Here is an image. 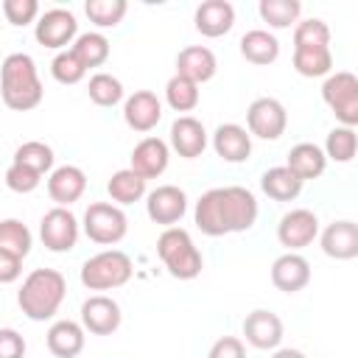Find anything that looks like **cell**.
I'll return each mask as SVG.
<instances>
[{
	"mask_svg": "<svg viewBox=\"0 0 358 358\" xmlns=\"http://www.w3.org/2000/svg\"><path fill=\"white\" fill-rule=\"evenodd\" d=\"M193 218H196V227L210 238L246 232L257 221V199L252 190L241 185L213 187L201 193V199L196 201Z\"/></svg>",
	"mask_w": 358,
	"mask_h": 358,
	"instance_id": "obj_1",
	"label": "cell"
},
{
	"mask_svg": "<svg viewBox=\"0 0 358 358\" xmlns=\"http://www.w3.org/2000/svg\"><path fill=\"white\" fill-rule=\"evenodd\" d=\"M0 95L3 103L14 112H31L42 103V81L36 62L28 53H8L0 64Z\"/></svg>",
	"mask_w": 358,
	"mask_h": 358,
	"instance_id": "obj_2",
	"label": "cell"
},
{
	"mask_svg": "<svg viewBox=\"0 0 358 358\" xmlns=\"http://www.w3.org/2000/svg\"><path fill=\"white\" fill-rule=\"evenodd\" d=\"M64 294H67V280L62 271L34 268L17 291V305L31 322H45L56 316V310L64 302Z\"/></svg>",
	"mask_w": 358,
	"mask_h": 358,
	"instance_id": "obj_3",
	"label": "cell"
},
{
	"mask_svg": "<svg viewBox=\"0 0 358 358\" xmlns=\"http://www.w3.org/2000/svg\"><path fill=\"white\" fill-rule=\"evenodd\" d=\"M157 255H159L162 266L168 268V274L176 280H196L204 268L201 252L196 249L190 232L182 227H168L157 238Z\"/></svg>",
	"mask_w": 358,
	"mask_h": 358,
	"instance_id": "obj_4",
	"label": "cell"
},
{
	"mask_svg": "<svg viewBox=\"0 0 358 358\" xmlns=\"http://www.w3.org/2000/svg\"><path fill=\"white\" fill-rule=\"evenodd\" d=\"M134 266L131 257L120 249H103L84 260L81 266V282L90 291H112L131 280Z\"/></svg>",
	"mask_w": 358,
	"mask_h": 358,
	"instance_id": "obj_5",
	"label": "cell"
},
{
	"mask_svg": "<svg viewBox=\"0 0 358 358\" xmlns=\"http://www.w3.org/2000/svg\"><path fill=\"white\" fill-rule=\"evenodd\" d=\"M84 235L98 246H115L129 232V218L117 204L109 201H92L84 210Z\"/></svg>",
	"mask_w": 358,
	"mask_h": 358,
	"instance_id": "obj_6",
	"label": "cell"
},
{
	"mask_svg": "<svg viewBox=\"0 0 358 358\" xmlns=\"http://www.w3.org/2000/svg\"><path fill=\"white\" fill-rule=\"evenodd\" d=\"M322 98L341 126H358V78L350 70H336L322 84Z\"/></svg>",
	"mask_w": 358,
	"mask_h": 358,
	"instance_id": "obj_7",
	"label": "cell"
},
{
	"mask_svg": "<svg viewBox=\"0 0 358 358\" xmlns=\"http://www.w3.org/2000/svg\"><path fill=\"white\" fill-rule=\"evenodd\" d=\"M34 36L42 48L67 50V45H73V39L78 36V20L70 8H48L34 22Z\"/></svg>",
	"mask_w": 358,
	"mask_h": 358,
	"instance_id": "obj_8",
	"label": "cell"
},
{
	"mask_svg": "<svg viewBox=\"0 0 358 358\" xmlns=\"http://www.w3.org/2000/svg\"><path fill=\"white\" fill-rule=\"evenodd\" d=\"M78 235H81L78 218L67 207H53L39 221V238H42L48 252H56V255L70 252L78 243Z\"/></svg>",
	"mask_w": 358,
	"mask_h": 358,
	"instance_id": "obj_9",
	"label": "cell"
},
{
	"mask_svg": "<svg viewBox=\"0 0 358 358\" xmlns=\"http://www.w3.org/2000/svg\"><path fill=\"white\" fill-rule=\"evenodd\" d=\"M288 126V112L277 98H255L246 109V131L260 137V140H277L282 137Z\"/></svg>",
	"mask_w": 358,
	"mask_h": 358,
	"instance_id": "obj_10",
	"label": "cell"
},
{
	"mask_svg": "<svg viewBox=\"0 0 358 358\" xmlns=\"http://www.w3.org/2000/svg\"><path fill=\"white\" fill-rule=\"evenodd\" d=\"M316 238H319V218L313 210H305V207L288 210L277 224V241L288 252H299L310 246Z\"/></svg>",
	"mask_w": 358,
	"mask_h": 358,
	"instance_id": "obj_11",
	"label": "cell"
},
{
	"mask_svg": "<svg viewBox=\"0 0 358 358\" xmlns=\"http://www.w3.org/2000/svg\"><path fill=\"white\" fill-rule=\"evenodd\" d=\"M145 213L159 227H176L182 215L187 213V196L176 185H159L151 193H145Z\"/></svg>",
	"mask_w": 358,
	"mask_h": 358,
	"instance_id": "obj_12",
	"label": "cell"
},
{
	"mask_svg": "<svg viewBox=\"0 0 358 358\" xmlns=\"http://www.w3.org/2000/svg\"><path fill=\"white\" fill-rule=\"evenodd\" d=\"M120 305L106 294H92L81 305V327L92 336H112L120 327Z\"/></svg>",
	"mask_w": 358,
	"mask_h": 358,
	"instance_id": "obj_13",
	"label": "cell"
},
{
	"mask_svg": "<svg viewBox=\"0 0 358 358\" xmlns=\"http://www.w3.org/2000/svg\"><path fill=\"white\" fill-rule=\"evenodd\" d=\"M241 330H243L246 344H252L255 350H277L282 341V333H285L282 319L266 308H255L252 313H246Z\"/></svg>",
	"mask_w": 358,
	"mask_h": 358,
	"instance_id": "obj_14",
	"label": "cell"
},
{
	"mask_svg": "<svg viewBox=\"0 0 358 358\" xmlns=\"http://www.w3.org/2000/svg\"><path fill=\"white\" fill-rule=\"evenodd\" d=\"M168 148H173L179 157L185 159H196L204 154L207 148V129L199 117L193 115H179L173 123H171V140H168Z\"/></svg>",
	"mask_w": 358,
	"mask_h": 358,
	"instance_id": "obj_15",
	"label": "cell"
},
{
	"mask_svg": "<svg viewBox=\"0 0 358 358\" xmlns=\"http://www.w3.org/2000/svg\"><path fill=\"white\" fill-rule=\"evenodd\" d=\"M123 120L134 131H151L162 120V101L151 90H137L123 101Z\"/></svg>",
	"mask_w": 358,
	"mask_h": 358,
	"instance_id": "obj_16",
	"label": "cell"
},
{
	"mask_svg": "<svg viewBox=\"0 0 358 358\" xmlns=\"http://www.w3.org/2000/svg\"><path fill=\"white\" fill-rule=\"evenodd\" d=\"M168 159H171V148H168L165 140H159V137H143L134 145V151H131V165L129 168L148 182V179H157V176L165 173Z\"/></svg>",
	"mask_w": 358,
	"mask_h": 358,
	"instance_id": "obj_17",
	"label": "cell"
},
{
	"mask_svg": "<svg viewBox=\"0 0 358 358\" xmlns=\"http://www.w3.org/2000/svg\"><path fill=\"white\" fill-rule=\"evenodd\" d=\"M319 243H322V252L333 260H352L358 257V224L350 221V218H341V221H333L322 229L319 235Z\"/></svg>",
	"mask_w": 358,
	"mask_h": 358,
	"instance_id": "obj_18",
	"label": "cell"
},
{
	"mask_svg": "<svg viewBox=\"0 0 358 358\" xmlns=\"http://www.w3.org/2000/svg\"><path fill=\"white\" fill-rule=\"evenodd\" d=\"M87 190V173L78 165H59L48 176V196L56 201V207L76 204Z\"/></svg>",
	"mask_w": 358,
	"mask_h": 358,
	"instance_id": "obj_19",
	"label": "cell"
},
{
	"mask_svg": "<svg viewBox=\"0 0 358 358\" xmlns=\"http://www.w3.org/2000/svg\"><path fill=\"white\" fill-rule=\"evenodd\" d=\"M271 282L282 294H296L310 282V263L299 252H285L271 263Z\"/></svg>",
	"mask_w": 358,
	"mask_h": 358,
	"instance_id": "obj_20",
	"label": "cell"
},
{
	"mask_svg": "<svg viewBox=\"0 0 358 358\" xmlns=\"http://www.w3.org/2000/svg\"><path fill=\"white\" fill-rule=\"evenodd\" d=\"M213 151L224 162H246L252 157V134L238 123H221L213 131Z\"/></svg>",
	"mask_w": 358,
	"mask_h": 358,
	"instance_id": "obj_21",
	"label": "cell"
},
{
	"mask_svg": "<svg viewBox=\"0 0 358 358\" xmlns=\"http://www.w3.org/2000/svg\"><path fill=\"white\" fill-rule=\"evenodd\" d=\"M193 22H196V31L201 36H210V39L224 36L235 25V6L229 0H204L196 8Z\"/></svg>",
	"mask_w": 358,
	"mask_h": 358,
	"instance_id": "obj_22",
	"label": "cell"
},
{
	"mask_svg": "<svg viewBox=\"0 0 358 358\" xmlns=\"http://www.w3.org/2000/svg\"><path fill=\"white\" fill-rule=\"evenodd\" d=\"M218 70V62H215V53L204 45H187L179 50L176 56V76L193 81V84H204L215 76Z\"/></svg>",
	"mask_w": 358,
	"mask_h": 358,
	"instance_id": "obj_23",
	"label": "cell"
},
{
	"mask_svg": "<svg viewBox=\"0 0 358 358\" xmlns=\"http://www.w3.org/2000/svg\"><path fill=\"white\" fill-rule=\"evenodd\" d=\"M84 333H87V330H84L78 322H73V319H59V322H53V324L48 327L45 344H48L50 355H56V358H76V355L84 350V341H87Z\"/></svg>",
	"mask_w": 358,
	"mask_h": 358,
	"instance_id": "obj_24",
	"label": "cell"
},
{
	"mask_svg": "<svg viewBox=\"0 0 358 358\" xmlns=\"http://www.w3.org/2000/svg\"><path fill=\"white\" fill-rule=\"evenodd\" d=\"M285 168L305 185L308 179H319V176L324 173L327 157H324V151H322L316 143H296V145L288 151Z\"/></svg>",
	"mask_w": 358,
	"mask_h": 358,
	"instance_id": "obj_25",
	"label": "cell"
},
{
	"mask_svg": "<svg viewBox=\"0 0 358 358\" xmlns=\"http://www.w3.org/2000/svg\"><path fill=\"white\" fill-rule=\"evenodd\" d=\"M238 48H241V56H243L246 62L260 64V67L277 62V56H280V42H277V36L268 34L266 28H252V31H246V34L241 36Z\"/></svg>",
	"mask_w": 358,
	"mask_h": 358,
	"instance_id": "obj_26",
	"label": "cell"
},
{
	"mask_svg": "<svg viewBox=\"0 0 358 358\" xmlns=\"http://www.w3.org/2000/svg\"><path fill=\"white\" fill-rule=\"evenodd\" d=\"M260 190L274 201H294L302 193V182L285 165H274L260 176Z\"/></svg>",
	"mask_w": 358,
	"mask_h": 358,
	"instance_id": "obj_27",
	"label": "cell"
},
{
	"mask_svg": "<svg viewBox=\"0 0 358 358\" xmlns=\"http://www.w3.org/2000/svg\"><path fill=\"white\" fill-rule=\"evenodd\" d=\"M106 193L109 199L117 204V207H126V204H134L145 196V179L137 176L131 168H120L109 176L106 182Z\"/></svg>",
	"mask_w": 358,
	"mask_h": 358,
	"instance_id": "obj_28",
	"label": "cell"
},
{
	"mask_svg": "<svg viewBox=\"0 0 358 358\" xmlns=\"http://www.w3.org/2000/svg\"><path fill=\"white\" fill-rule=\"evenodd\" d=\"M70 50H73V56L90 70V67L106 64L112 48H109V39H106L101 31H87V34H78V36L73 39Z\"/></svg>",
	"mask_w": 358,
	"mask_h": 358,
	"instance_id": "obj_29",
	"label": "cell"
},
{
	"mask_svg": "<svg viewBox=\"0 0 358 358\" xmlns=\"http://www.w3.org/2000/svg\"><path fill=\"white\" fill-rule=\"evenodd\" d=\"M294 70L305 78L330 76V70H333L330 48H294Z\"/></svg>",
	"mask_w": 358,
	"mask_h": 358,
	"instance_id": "obj_30",
	"label": "cell"
},
{
	"mask_svg": "<svg viewBox=\"0 0 358 358\" xmlns=\"http://www.w3.org/2000/svg\"><path fill=\"white\" fill-rule=\"evenodd\" d=\"M31 246H34V235L20 218H3L0 221V252H8V255L22 260L31 252Z\"/></svg>",
	"mask_w": 358,
	"mask_h": 358,
	"instance_id": "obj_31",
	"label": "cell"
},
{
	"mask_svg": "<svg viewBox=\"0 0 358 358\" xmlns=\"http://www.w3.org/2000/svg\"><path fill=\"white\" fill-rule=\"evenodd\" d=\"M257 14L268 28H291L299 22L302 3L299 0H260Z\"/></svg>",
	"mask_w": 358,
	"mask_h": 358,
	"instance_id": "obj_32",
	"label": "cell"
},
{
	"mask_svg": "<svg viewBox=\"0 0 358 358\" xmlns=\"http://www.w3.org/2000/svg\"><path fill=\"white\" fill-rule=\"evenodd\" d=\"M53 148L48 145V143H42V140H28V143H22V145H17V151H14V165H22V168H31V171H36L39 176L42 173H48V171H53Z\"/></svg>",
	"mask_w": 358,
	"mask_h": 358,
	"instance_id": "obj_33",
	"label": "cell"
},
{
	"mask_svg": "<svg viewBox=\"0 0 358 358\" xmlns=\"http://www.w3.org/2000/svg\"><path fill=\"white\" fill-rule=\"evenodd\" d=\"M199 98H201L199 84H193V81H187V78H182L176 73L168 78V84H165V101H168V106L173 112H193L199 106Z\"/></svg>",
	"mask_w": 358,
	"mask_h": 358,
	"instance_id": "obj_34",
	"label": "cell"
},
{
	"mask_svg": "<svg viewBox=\"0 0 358 358\" xmlns=\"http://www.w3.org/2000/svg\"><path fill=\"white\" fill-rule=\"evenodd\" d=\"M355 148H358V137H355V129L350 126H336L327 131V140H324V157L333 159V162H352L355 157Z\"/></svg>",
	"mask_w": 358,
	"mask_h": 358,
	"instance_id": "obj_35",
	"label": "cell"
},
{
	"mask_svg": "<svg viewBox=\"0 0 358 358\" xmlns=\"http://www.w3.org/2000/svg\"><path fill=\"white\" fill-rule=\"evenodd\" d=\"M129 11L126 0H87L84 3V14L90 17V22H95L98 28H115L123 22Z\"/></svg>",
	"mask_w": 358,
	"mask_h": 358,
	"instance_id": "obj_36",
	"label": "cell"
},
{
	"mask_svg": "<svg viewBox=\"0 0 358 358\" xmlns=\"http://www.w3.org/2000/svg\"><path fill=\"white\" fill-rule=\"evenodd\" d=\"M87 95L95 106H115L123 101V84L112 73H95L87 84Z\"/></svg>",
	"mask_w": 358,
	"mask_h": 358,
	"instance_id": "obj_37",
	"label": "cell"
},
{
	"mask_svg": "<svg viewBox=\"0 0 358 358\" xmlns=\"http://www.w3.org/2000/svg\"><path fill=\"white\" fill-rule=\"evenodd\" d=\"M294 48H330V28L324 20L310 17L294 25Z\"/></svg>",
	"mask_w": 358,
	"mask_h": 358,
	"instance_id": "obj_38",
	"label": "cell"
},
{
	"mask_svg": "<svg viewBox=\"0 0 358 358\" xmlns=\"http://www.w3.org/2000/svg\"><path fill=\"white\" fill-rule=\"evenodd\" d=\"M50 76L59 81V84H78L84 76H87V67L73 56V50H59L50 62Z\"/></svg>",
	"mask_w": 358,
	"mask_h": 358,
	"instance_id": "obj_39",
	"label": "cell"
},
{
	"mask_svg": "<svg viewBox=\"0 0 358 358\" xmlns=\"http://www.w3.org/2000/svg\"><path fill=\"white\" fill-rule=\"evenodd\" d=\"M0 11L6 17L8 25H31L34 20H39V3L36 0H3L0 3Z\"/></svg>",
	"mask_w": 358,
	"mask_h": 358,
	"instance_id": "obj_40",
	"label": "cell"
},
{
	"mask_svg": "<svg viewBox=\"0 0 358 358\" xmlns=\"http://www.w3.org/2000/svg\"><path fill=\"white\" fill-rule=\"evenodd\" d=\"M3 179H6V187L14 190V193H34L39 187V182H42V176L36 171L22 168V165H14V162L6 168V176Z\"/></svg>",
	"mask_w": 358,
	"mask_h": 358,
	"instance_id": "obj_41",
	"label": "cell"
},
{
	"mask_svg": "<svg viewBox=\"0 0 358 358\" xmlns=\"http://www.w3.org/2000/svg\"><path fill=\"white\" fill-rule=\"evenodd\" d=\"M0 358H25V338L14 327H0Z\"/></svg>",
	"mask_w": 358,
	"mask_h": 358,
	"instance_id": "obj_42",
	"label": "cell"
},
{
	"mask_svg": "<svg viewBox=\"0 0 358 358\" xmlns=\"http://www.w3.org/2000/svg\"><path fill=\"white\" fill-rule=\"evenodd\" d=\"M207 358H246V347H243V341L238 336H221L210 347Z\"/></svg>",
	"mask_w": 358,
	"mask_h": 358,
	"instance_id": "obj_43",
	"label": "cell"
},
{
	"mask_svg": "<svg viewBox=\"0 0 358 358\" xmlns=\"http://www.w3.org/2000/svg\"><path fill=\"white\" fill-rule=\"evenodd\" d=\"M20 274H22V260L8 255V252H0V285L17 282Z\"/></svg>",
	"mask_w": 358,
	"mask_h": 358,
	"instance_id": "obj_44",
	"label": "cell"
},
{
	"mask_svg": "<svg viewBox=\"0 0 358 358\" xmlns=\"http://www.w3.org/2000/svg\"><path fill=\"white\" fill-rule=\"evenodd\" d=\"M271 358H305V352L302 350H294V347H277L271 352Z\"/></svg>",
	"mask_w": 358,
	"mask_h": 358,
	"instance_id": "obj_45",
	"label": "cell"
}]
</instances>
